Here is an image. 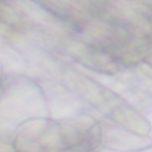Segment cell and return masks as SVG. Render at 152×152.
<instances>
[{"label": "cell", "mask_w": 152, "mask_h": 152, "mask_svg": "<svg viewBox=\"0 0 152 152\" xmlns=\"http://www.w3.org/2000/svg\"><path fill=\"white\" fill-rule=\"evenodd\" d=\"M14 152H62L64 150L59 121L36 118L23 124L10 138Z\"/></svg>", "instance_id": "obj_1"}, {"label": "cell", "mask_w": 152, "mask_h": 152, "mask_svg": "<svg viewBox=\"0 0 152 152\" xmlns=\"http://www.w3.org/2000/svg\"><path fill=\"white\" fill-rule=\"evenodd\" d=\"M101 124V147L109 152H142L152 148L151 137H140L116 125Z\"/></svg>", "instance_id": "obj_2"}, {"label": "cell", "mask_w": 152, "mask_h": 152, "mask_svg": "<svg viewBox=\"0 0 152 152\" xmlns=\"http://www.w3.org/2000/svg\"><path fill=\"white\" fill-rule=\"evenodd\" d=\"M62 152H99V151H88V150H72V148H65Z\"/></svg>", "instance_id": "obj_3"}]
</instances>
